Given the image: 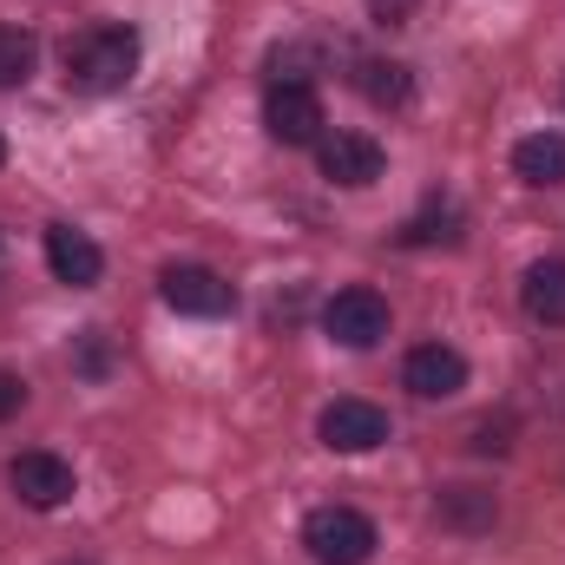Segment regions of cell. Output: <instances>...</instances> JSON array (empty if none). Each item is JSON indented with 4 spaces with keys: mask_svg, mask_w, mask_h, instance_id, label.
Instances as JSON below:
<instances>
[{
    "mask_svg": "<svg viewBox=\"0 0 565 565\" xmlns=\"http://www.w3.org/2000/svg\"><path fill=\"white\" fill-rule=\"evenodd\" d=\"M139 33L132 26H79L66 46H60V66H66V86L86 93V99H106V93H126L139 79Z\"/></svg>",
    "mask_w": 565,
    "mask_h": 565,
    "instance_id": "6da1fadb",
    "label": "cell"
},
{
    "mask_svg": "<svg viewBox=\"0 0 565 565\" xmlns=\"http://www.w3.org/2000/svg\"><path fill=\"white\" fill-rule=\"evenodd\" d=\"M302 546H309L316 565H369L382 540H375L369 513H355V507H316L302 520Z\"/></svg>",
    "mask_w": 565,
    "mask_h": 565,
    "instance_id": "7a4b0ae2",
    "label": "cell"
},
{
    "mask_svg": "<svg viewBox=\"0 0 565 565\" xmlns=\"http://www.w3.org/2000/svg\"><path fill=\"white\" fill-rule=\"evenodd\" d=\"M322 329L342 342V349H375L388 335V296L355 282V289H335L329 309H322Z\"/></svg>",
    "mask_w": 565,
    "mask_h": 565,
    "instance_id": "3957f363",
    "label": "cell"
},
{
    "mask_svg": "<svg viewBox=\"0 0 565 565\" xmlns=\"http://www.w3.org/2000/svg\"><path fill=\"white\" fill-rule=\"evenodd\" d=\"M316 434H322V447H329V454H375L395 427H388V415H382L375 402L342 395V402H329V408H322Z\"/></svg>",
    "mask_w": 565,
    "mask_h": 565,
    "instance_id": "277c9868",
    "label": "cell"
},
{
    "mask_svg": "<svg viewBox=\"0 0 565 565\" xmlns=\"http://www.w3.org/2000/svg\"><path fill=\"white\" fill-rule=\"evenodd\" d=\"M316 164H322V178L329 184H342V191H369L375 178H382V145L369 139V132H322L316 139Z\"/></svg>",
    "mask_w": 565,
    "mask_h": 565,
    "instance_id": "5b68a950",
    "label": "cell"
},
{
    "mask_svg": "<svg viewBox=\"0 0 565 565\" xmlns=\"http://www.w3.org/2000/svg\"><path fill=\"white\" fill-rule=\"evenodd\" d=\"M158 289H164V302H171L178 316H231V309H237V289L217 277L211 264H171V270L158 277Z\"/></svg>",
    "mask_w": 565,
    "mask_h": 565,
    "instance_id": "8992f818",
    "label": "cell"
},
{
    "mask_svg": "<svg viewBox=\"0 0 565 565\" xmlns=\"http://www.w3.org/2000/svg\"><path fill=\"white\" fill-rule=\"evenodd\" d=\"M264 126H270L277 145H316L322 139V99H316V86L277 79V86L264 93Z\"/></svg>",
    "mask_w": 565,
    "mask_h": 565,
    "instance_id": "52a82bcc",
    "label": "cell"
},
{
    "mask_svg": "<svg viewBox=\"0 0 565 565\" xmlns=\"http://www.w3.org/2000/svg\"><path fill=\"white\" fill-rule=\"evenodd\" d=\"M7 480H13V493H20L33 513H53V507H66V500H73V467H66L60 454H46V447L20 454V460L7 467Z\"/></svg>",
    "mask_w": 565,
    "mask_h": 565,
    "instance_id": "ba28073f",
    "label": "cell"
},
{
    "mask_svg": "<svg viewBox=\"0 0 565 565\" xmlns=\"http://www.w3.org/2000/svg\"><path fill=\"white\" fill-rule=\"evenodd\" d=\"M402 382H408L422 402H447V395H460V388H467V355H460V349H447V342H422V349H408Z\"/></svg>",
    "mask_w": 565,
    "mask_h": 565,
    "instance_id": "9c48e42d",
    "label": "cell"
},
{
    "mask_svg": "<svg viewBox=\"0 0 565 565\" xmlns=\"http://www.w3.org/2000/svg\"><path fill=\"white\" fill-rule=\"evenodd\" d=\"M46 270L60 282H73V289H93L99 270H106V250L86 237V231H73V224H53L46 231Z\"/></svg>",
    "mask_w": 565,
    "mask_h": 565,
    "instance_id": "30bf717a",
    "label": "cell"
},
{
    "mask_svg": "<svg viewBox=\"0 0 565 565\" xmlns=\"http://www.w3.org/2000/svg\"><path fill=\"white\" fill-rule=\"evenodd\" d=\"M513 178L533 184V191L565 184V132H526V139L513 145Z\"/></svg>",
    "mask_w": 565,
    "mask_h": 565,
    "instance_id": "8fae6325",
    "label": "cell"
},
{
    "mask_svg": "<svg viewBox=\"0 0 565 565\" xmlns=\"http://www.w3.org/2000/svg\"><path fill=\"white\" fill-rule=\"evenodd\" d=\"M520 302H526L533 322L565 329V257H540V264L526 270V282H520Z\"/></svg>",
    "mask_w": 565,
    "mask_h": 565,
    "instance_id": "7c38bea8",
    "label": "cell"
},
{
    "mask_svg": "<svg viewBox=\"0 0 565 565\" xmlns=\"http://www.w3.org/2000/svg\"><path fill=\"white\" fill-rule=\"evenodd\" d=\"M355 86H362L369 106H388V113L415 99V73H408L402 60H362V66H355Z\"/></svg>",
    "mask_w": 565,
    "mask_h": 565,
    "instance_id": "4fadbf2b",
    "label": "cell"
},
{
    "mask_svg": "<svg viewBox=\"0 0 565 565\" xmlns=\"http://www.w3.org/2000/svg\"><path fill=\"white\" fill-rule=\"evenodd\" d=\"M33 60H40V40H33L26 26H7V20H0V93L26 86V79H33Z\"/></svg>",
    "mask_w": 565,
    "mask_h": 565,
    "instance_id": "5bb4252c",
    "label": "cell"
},
{
    "mask_svg": "<svg viewBox=\"0 0 565 565\" xmlns=\"http://www.w3.org/2000/svg\"><path fill=\"white\" fill-rule=\"evenodd\" d=\"M434 513H440L447 526L473 533V526H487V520H493V493H480V487H447V493L434 500Z\"/></svg>",
    "mask_w": 565,
    "mask_h": 565,
    "instance_id": "9a60e30c",
    "label": "cell"
},
{
    "mask_svg": "<svg viewBox=\"0 0 565 565\" xmlns=\"http://www.w3.org/2000/svg\"><path fill=\"white\" fill-rule=\"evenodd\" d=\"M402 244H460V204H427L402 231Z\"/></svg>",
    "mask_w": 565,
    "mask_h": 565,
    "instance_id": "2e32d148",
    "label": "cell"
},
{
    "mask_svg": "<svg viewBox=\"0 0 565 565\" xmlns=\"http://www.w3.org/2000/svg\"><path fill=\"white\" fill-rule=\"evenodd\" d=\"M415 7H422V0H369V20H375V26H408Z\"/></svg>",
    "mask_w": 565,
    "mask_h": 565,
    "instance_id": "e0dca14e",
    "label": "cell"
},
{
    "mask_svg": "<svg viewBox=\"0 0 565 565\" xmlns=\"http://www.w3.org/2000/svg\"><path fill=\"white\" fill-rule=\"evenodd\" d=\"M20 408H26V382L13 369H0V422H13Z\"/></svg>",
    "mask_w": 565,
    "mask_h": 565,
    "instance_id": "ac0fdd59",
    "label": "cell"
},
{
    "mask_svg": "<svg viewBox=\"0 0 565 565\" xmlns=\"http://www.w3.org/2000/svg\"><path fill=\"white\" fill-rule=\"evenodd\" d=\"M0 164H7V139H0Z\"/></svg>",
    "mask_w": 565,
    "mask_h": 565,
    "instance_id": "d6986e66",
    "label": "cell"
}]
</instances>
